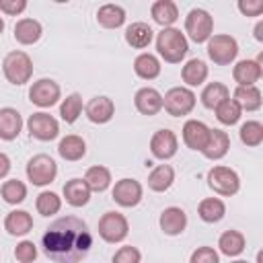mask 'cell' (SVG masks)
Wrapping results in <instances>:
<instances>
[{"instance_id": "6da1fadb", "label": "cell", "mask_w": 263, "mask_h": 263, "mask_svg": "<svg viewBox=\"0 0 263 263\" xmlns=\"http://www.w3.org/2000/svg\"><path fill=\"white\" fill-rule=\"evenodd\" d=\"M41 245L43 253L53 263H78L90 253L92 234L84 220L76 216H64L47 226Z\"/></svg>"}, {"instance_id": "7a4b0ae2", "label": "cell", "mask_w": 263, "mask_h": 263, "mask_svg": "<svg viewBox=\"0 0 263 263\" xmlns=\"http://www.w3.org/2000/svg\"><path fill=\"white\" fill-rule=\"evenodd\" d=\"M156 49H158V55L168 62V64H179L187 51H189V43H187V37L185 33H181V29H175V27H166L162 29L158 35H156Z\"/></svg>"}, {"instance_id": "3957f363", "label": "cell", "mask_w": 263, "mask_h": 263, "mask_svg": "<svg viewBox=\"0 0 263 263\" xmlns=\"http://www.w3.org/2000/svg\"><path fill=\"white\" fill-rule=\"evenodd\" d=\"M2 72L10 84L14 86L27 84L33 76V60L29 58L27 51H21V49L8 51L2 60Z\"/></svg>"}, {"instance_id": "277c9868", "label": "cell", "mask_w": 263, "mask_h": 263, "mask_svg": "<svg viewBox=\"0 0 263 263\" xmlns=\"http://www.w3.org/2000/svg\"><path fill=\"white\" fill-rule=\"evenodd\" d=\"M195 107V92L187 86H173L162 97V109L171 117H183L189 115Z\"/></svg>"}, {"instance_id": "5b68a950", "label": "cell", "mask_w": 263, "mask_h": 263, "mask_svg": "<svg viewBox=\"0 0 263 263\" xmlns=\"http://www.w3.org/2000/svg\"><path fill=\"white\" fill-rule=\"evenodd\" d=\"M208 185L214 193L222 195V197H230L234 193H238L240 189V179L236 175V171H232L230 166H212L208 171Z\"/></svg>"}, {"instance_id": "8992f818", "label": "cell", "mask_w": 263, "mask_h": 263, "mask_svg": "<svg viewBox=\"0 0 263 263\" xmlns=\"http://www.w3.org/2000/svg\"><path fill=\"white\" fill-rule=\"evenodd\" d=\"M214 18L203 8H193L185 16V33L195 43H205L214 33Z\"/></svg>"}, {"instance_id": "52a82bcc", "label": "cell", "mask_w": 263, "mask_h": 263, "mask_svg": "<svg viewBox=\"0 0 263 263\" xmlns=\"http://www.w3.org/2000/svg\"><path fill=\"white\" fill-rule=\"evenodd\" d=\"M208 55L218 66H228L238 55V43L232 35H212L208 39Z\"/></svg>"}, {"instance_id": "ba28073f", "label": "cell", "mask_w": 263, "mask_h": 263, "mask_svg": "<svg viewBox=\"0 0 263 263\" xmlns=\"http://www.w3.org/2000/svg\"><path fill=\"white\" fill-rule=\"evenodd\" d=\"M129 234V222L119 212H105L99 220V236L105 242H121Z\"/></svg>"}, {"instance_id": "9c48e42d", "label": "cell", "mask_w": 263, "mask_h": 263, "mask_svg": "<svg viewBox=\"0 0 263 263\" xmlns=\"http://www.w3.org/2000/svg\"><path fill=\"white\" fill-rule=\"evenodd\" d=\"M58 175V164L51 156L47 154H35L29 158L27 162V179L37 185V187H43V185H49Z\"/></svg>"}, {"instance_id": "30bf717a", "label": "cell", "mask_w": 263, "mask_h": 263, "mask_svg": "<svg viewBox=\"0 0 263 263\" xmlns=\"http://www.w3.org/2000/svg\"><path fill=\"white\" fill-rule=\"evenodd\" d=\"M27 129L31 134V138L39 140V142H51L60 136V123L53 115L45 113V111H37L27 119Z\"/></svg>"}, {"instance_id": "8fae6325", "label": "cell", "mask_w": 263, "mask_h": 263, "mask_svg": "<svg viewBox=\"0 0 263 263\" xmlns=\"http://www.w3.org/2000/svg\"><path fill=\"white\" fill-rule=\"evenodd\" d=\"M62 99V90H60V84L51 78H39L37 82L31 84L29 88V101L41 109H47V107H53L58 101Z\"/></svg>"}, {"instance_id": "7c38bea8", "label": "cell", "mask_w": 263, "mask_h": 263, "mask_svg": "<svg viewBox=\"0 0 263 263\" xmlns=\"http://www.w3.org/2000/svg\"><path fill=\"white\" fill-rule=\"evenodd\" d=\"M142 195H144V189H142L140 181H136V179H119L113 185V191H111L113 201L121 208L138 205L142 201Z\"/></svg>"}, {"instance_id": "4fadbf2b", "label": "cell", "mask_w": 263, "mask_h": 263, "mask_svg": "<svg viewBox=\"0 0 263 263\" xmlns=\"http://www.w3.org/2000/svg\"><path fill=\"white\" fill-rule=\"evenodd\" d=\"M177 148H179V140H177L175 132H171V129H158L150 138V152L158 160L173 158L177 154Z\"/></svg>"}, {"instance_id": "5bb4252c", "label": "cell", "mask_w": 263, "mask_h": 263, "mask_svg": "<svg viewBox=\"0 0 263 263\" xmlns=\"http://www.w3.org/2000/svg\"><path fill=\"white\" fill-rule=\"evenodd\" d=\"M84 113H86V117L92 123H99L101 125V123H107V121L113 119V115H115V103L109 97H105V95L92 97L84 105Z\"/></svg>"}, {"instance_id": "9a60e30c", "label": "cell", "mask_w": 263, "mask_h": 263, "mask_svg": "<svg viewBox=\"0 0 263 263\" xmlns=\"http://www.w3.org/2000/svg\"><path fill=\"white\" fill-rule=\"evenodd\" d=\"M210 138V127L199 119H187L183 125V142L191 150H203L205 142Z\"/></svg>"}, {"instance_id": "2e32d148", "label": "cell", "mask_w": 263, "mask_h": 263, "mask_svg": "<svg viewBox=\"0 0 263 263\" xmlns=\"http://www.w3.org/2000/svg\"><path fill=\"white\" fill-rule=\"evenodd\" d=\"M263 76V66L255 60H240L232 68V78L238 86H255Z\"/></svg>"}, {"instance_id": "e0dca14e", "label": "cell", "mask_w": 263, "mask_h": 263, "mask_svg": "<svg viewBox=\"0 0 263 263\" xmlns=\"http://www.w3.org/2000/svg\"><path fill=\"white\" fill-rule=\"evenodd\" d=\"M158 224H160V230H162L164 234L177 236V234H181V232L187 228V214H185L183 208L171 205V208L162 210Z\"/></svg>"}, {"instance_id": "ac0fdd59", "label": "cell", "mask_w": 263, "mask_h": 263, "mask_svg": "<svg viewBox=\"0 0 263 263\" xmlns=\"http://www.w3.org/2000/svg\"><path fill=\"white\" fill-rule=\"evenodd\" d=\"M134 105L142 115H156L162 109V95L152 86H144L134 95Z\"/></svg>"}, {"instance_id": "d6986e66", "label": "cell", "mask_w": 263, "mask_h": 263, "mask_svg": "<svg viewBox=\"0 0 263 263\" xmlns=\"http://www.w3.org/2000/svg\"><path fill=\"white\" fill-rule=\"evenodd\" d=\"M23 129V117L16 109L12 107H2L0 109V140L12 142L18 138Z\"/></svg>"}, {"instance_id": "ffe728a7", "label": "cell", "mask_w": 263, "mask_h": 263, "mask_svg": "<svg viewBox=\"0 0 263 263\" xmlns=\"http://www.w3.org/2000/svg\"><path fill=\"white\" fill-rule=\"evenodd\" d=\"M230 148V136L224 129H210V138L201 150V154L210 160H220L226 156Z\"/></svg>"}, {"instance_id": "44dd1931", "label": "cell", "mask_w": 263, "mask_h": 263, "mask_svg": "<svg viewBox=\"0 0 263 263\" xmlns=\"http://www.w3.org/2000/svg\"><path fill=\"white\" fill-rule=\"evenodd\" d=\"M4 230L10 236H25L33 230V216L25 210H12L4 218Z\"/></svg>"}, {"instance_id": "7402d4cb", "label": "cell", "mask_w": 263, "mask_h": 263, "mask_svg": "<svg viewBox=\"0 0 263 263\" xmlns=\"http://www.w3.org/2000/svg\"><path fill=\"white\" fill-rule=\"evenodd\" d=\"M41 35H43V27L35 18L27 16V18L16 21V25H14V39L21 45H33V43H37L41 39Z\"/></svg>"}, {"instance_id": "603a6c76", "label": "cell", "mask_w": 263, "mask_h": 263, "mask_svg": "<svg viewBox=\"0 0 263 263\" xmlns=\"http://www.w3.org/2000/svg\"><path fill=\"white\" fill-rule=\"evenodd\" d=\"M152 37H154V31H152V27L148 25V23H132L127 29H125V41H127V45H132L134 49H144V47H148L150 45V41H152Z\"/></svg>"}, {"instance_id": "cb8c5ba5", "label": "cell", "mask_w": 263, "mask_h": 263, "mask_svg": "<svg viewBox=\"0 0 263 263\" xmlns=\"http://www.w3.org/2000/svg\"><path fill=\"white\" fill-rule=\"evenodd\" d=\"M64 197H66V201H68L70 205L82 208V205H86L88 199H90V189H88V185L84 183V179H70V181H66V185H64Z\"/></svg>"}, {"instance_id": "d4e9b609", "label": "cell", "mask_w": 263, "mask_h": 263, "mask_svg": "<svg viewBox=\"0 0 263 263\" xmlns=\"http://www.w3.org/2000/svg\"><path fill=\"white\" fill-rule=\"evenodd\" d=\"M150 14H152L154 23H158V25H162V29H166L173 23H177L179 8H177V4L173 0H156L150 6Z\"/></svg>"}, {"instance_id": "484cf974", "label": "cell", "mask_w": 263, "mask_h": 263, "mask_svg": "<svg viewBox=\"0 0 263 263\" xmlns=\"http://www.w3.org/2000/svg\"><path fill=\"white\" fill-rule=\"evenodd\" d=\"M232 101L240 107V111H257L261 109V90L257 86H236Z\"/></svg>"}, {"instance_id": "4316f807", "label": "cell", "mask_w": 263, "mask_h": 263, "mask_svg": "<svg viewBox=\"0 0 263 263\" xmlns=\"http://www.w3.org/2000/svg\"><path fill=\"white\" fill-rule=\"evenodd\" d=\"M58 152H60V156H62L64 160L76 162V160H80V158L86 154V142H84L80 136L70 134V136H66V138L60 140Z\"/></svg>"}, {"instance_id": "83f0119b", "label": "cell", "mask_w": 263, "mask_h": 263, "mask_svg": "<svg viewBox=\"0 0 263 263\" xmlns=\"http://www.w3.org/2000/svg\"><path fill=\"white\" fill-rule=\"evenodd\" d=\"M175 181V168L171 164H158L148 175V187L156 193H164Z\"/></svg>"}, {"instance_id": "f1b7e54d", "label": "cell", "mask_w": 263, "mask_h": 263, "mask_svg": "<svg viewBox=\"0 0 263 263\" xmlns=\"http://www.w3.org/2000/svg\"><path fill=\"white\" fill-rule=\"evenodd\" d=\"M97 23L105 29H119L125 23V10L119 4H103L97 10Z\"/></svg>"}, {"instance_id": "f546056e", "label": "cell", "mask_w": 263, "mask_h": 263, "mask_svg": "<svg viewBox=\"0 0 263 263\" xmlns=\"http://www.w3.org/2000/svg\"><path fill=\"white\" fill-rule=\"evenodd\" d=\"M197 214L203 222L208 224H214V222H220L224 216H226V205L220 197H205L199 201L197 205Z\"/></svg>"}, {"instance_id": "4dcf8cb0", "label": "cell", "mask_w": 263, "mask_h": 263, "mask_svg": "<svg viewBox=\"0 0 263 263\" xmlns=\"http://www.w3.org/2000/svg\"><path fill=\"white\" fill-rule=\"evenodd\" d=\"M218 247H220V253H224V255H228V257H236V255H240V253L245 251L247 238H245V234L238 232V230H226V232L220 234Z\"/></svg>"}, {"instance_id": "1f68e13d", "label": "cell", "mask_w": 263, "mask_h": 263, "mask_svg": "<svg viewBox=\"0 0 263 263\" xmlns=\"http://www.w3.org/2000/svg\"><path fill=\"white\" fill-rule=\"evenodd\" d=\"M181 78H183V82L187 86H199V84H203L205 78H208V66H205V62L203 60H197V58L189 60L181 68Z\"/></svg>"}, {"instance_id": "d6a6232c", "label": "cell", "mask_w": 263, "mask_h": 263, "mask_svg": "<svg viewBox=\"0 0 263 263\" xmlns=\"http://www.w3.org/2000/svg\"><path fill=\"white\" fill-rule=\"evenodd\" d=\"M199 99H201V105L205 109H216L220 103H224L226 99H230V90L222 82H210V84L203 86Z\"/></svg>"}, {"instance_id": "836d02e7", "label": "cell", "mask_w": 263, "mask_h": 263, "mask_svg": "<svg viewBox=\"0 0 263 263\" xmlns=\"http://www.w3.org/2000/svg\"><path fill=\"white\" fill-rule=\"evenodd\" d=\"M84 183L88 185L90 193H92V191H95V193H103V191L111 185V171H109L107 166H103V164H95V166H90V168L86 171Z\"/></svg>"}, {"instance_id": "e575fe53", "label": "cell", "mask_w": 263, "mask_h": 263, "mask_svg": "<svg viewBox=\"0 0 263 263\" xmlns=\"http://www.w3.org/2000/svg\"><path fill=\"white\" fill-rule=\"evenodd\" d=\"M134 72L142 80H154L160 74V62L154 53H140L134 60Z\"/></svg>"}, {"instance_id": "d590c367", "label": "cell", "mask_w": 263, "mask_h": 263, "mask_svg": "<svg viewBox=\"0 0 263 263\" xmlns=\"http://www.w3.org/2000/svg\"><path fill=\"white\" fill-rule=\"evenodd\" d=\"M0 195H2V199H4L6 203H10V205L23 203L25 197H27V185H25L23 181H18V179H8V181L2 183Z\"/></svg>"}, {"instance_id": "8d00e7d4", "label": "cell", "mask_w": 263, "mask_h": 263, "mask_svg": "<svg viewBox=\"0 0 263 263\" xmlns=\"http://www.w3.org/2000/svg\"><path fill=\"white\" fill-rule=\"evenodd\" d=\"M35 208H37V212H39L41 216L49 218V216H53V214L60 212V208H62V197H60L58 193H53V191H41V193L37 195V199H35Z\"/></svg>"}, {"instance_id": "74e56055", "label": "cell", "mask_w": 263, "mask_h": 263, "mask_svg": "<svg viewBox=\"0 0 263 263\" xmlns=\"http://www.w3.org/2000/svg\"><path fill=\"white\" fill-rule=\"evenodd\" d=\"M82 113V97L78 92L68 95L60 105V115L66 123H74Z\"/></svg>"}, {"instance_id": "f35d334b", "label": "cell", "mask_w": 263, "mask_h": 263, "mask_svg": "<svg viewBox=\"0 0 263 263\" xmlns=\"http://www.w3.org/2000/svg\"><path fill=\"white\" fill-rule=\"evenodd\" d=\"M238 134H240V142L251 146V148H255V146H259L263 142V125H261V121H255V119L245 121L240 125Z\"/></svg>"}, {"instance_id": "ab89813d", "label": "cell", "mask_w": 263, "mask_h": 263, "mask_svg": "<svg viewBox=\"0 0 263 263\" xmlns=\"http://www.w3.org/2000/svg\"><path fill=\"white\" fill-rule=\"evenodd\" d=\"M214 111H216V117H218V121H220L222 125H234V123L240 119V115H242L240 107H238L232 99H226V101L220 103Z\"/></svg>"}, {"instance_id": "60d3db41", "label": "cell", "mask_w": 263, "mask_h": 263, "mask_svg": "<svg viewBox=\"0 0 263 263\" xmlns=\"http://www.w3.org/2000/svg\"><path fill=\"white\" fill-rule=\"evenodd\" d=\"M14 259L18 263H33L37 259V247L33 245V240H21L14 247Z\"/></svg>"}, {"instance_id": "b9f144b4", "label": "cell", "mask_w": 263, "mask_h": 263, "mask_svg": "<svg viewBox=\"0 0 263 263\" xmlns=\"http://www.w3.org/2000/svg\"><path fill=\"white\" fill-rule=\"evenodd\" d=\"M140 261H142V253L132 245L119 247L111 259V263H140Z\"/></svg>"}, {"instance_id": "7bdbcfd3", "label": "cell", "mask_w": 263, "mask_h": 263, "mask_svg": "<svg viewBox=\"0 0 263 263\" xmlns=\"http://www.w3.org/2000/svg\"><path fill=\"white\" fill-rule=\"evenodd\" d=\"M189 263H220V257L214 251V247H197L191 253Z\"/></svg>"}, {"instance_id": "ee69618b", "label": "cell", "mask_w": 263, "mask_h": 263, "mask_svg": "<svg viewBox=\"0 0 263 263\" xmlns=\"http://www.w3.org/2000/svg\"><path fill=\"white\" fill-rule=\"evenodd\" d=\"M25 8H27V2L25 0H0V12H4V14L16 16Z\"/></svg>"}, {"instance_id": "f6af8a7d", "label": "cell", "mask_w": 263, "mask_h": 263, "mask_svg": "<svg viewBox=\"0 0 263 263\" xmlns=\"http://www.w3.org/2000/svg\"><path fill=\"white\" fill-rule=\"evenodd\" d=\"M238 10L245 14V16H259L263 12V2L261 0H240L238 2Z\"/></svg>"}, {"instance_id": "bcb514c9", "label": "cell", "mask_w": 263, "mask_h": 263, "mask_svg": "<svg viewBox=\"0 0 263 263\" xmlns=\"http://www.w3.org/2000/svg\"><path fill=\"white\" fill-rule=\"evenodd\" d=\"M8 173H10V158L4 152H0V179H4Z\"/></svg>"}, {"instance_id": "7dc6e473", "label": "cell", "mask_w": 263, "mask_h": 263, "mask_svg": "<svg viewBox=\"0 0 263 263\" xmlns=\"http://www.w3.org/2000/svg\"><path fill=\"white\" fill-rule=\"evenodd\" d=\"M255 39L257 41H263V21H259L257 27H255Z\"/></svg>"}, {"instance_id": "c3c4849f", "label": "cell", "mask_w": 263, "mask_h": 263, "mask_svg": "<svg viewBox=\"0 0 263 263\" xmlns=\"http://www.w3.org/2000/svg\"><path fill=\"white\" fill-rule=\"evenodd\" d=\"M2 31H4V18L0 16V35H2Z\"/></svg>"}, {"instance_id": "681fc988", "label": "cell", "mask_w": 263, "mask_h": 263, "mask_svg": "<svg viewBox=\"0 0 263 263\" xmlns=\"http://www.w3.org/2000/svg\"><path fill=\"white\" fill-rule=\"evenodd\" d=\"M232 263H249V261H242V259H236V261H232Z\"/></svg>"}]
</instances>
